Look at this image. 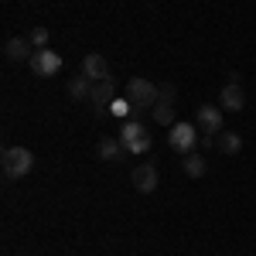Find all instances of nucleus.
Segmentation results:
<instances>
[{
	"instance_id": "nucleus-1",
	"label": "nucleus",
	"mask_w": 256,
	"mask_h": 256,
	"mask_svg": "<svg viewBox=\"0 0 256 256\" xmlns=\"http://www.w3.org/2000/svg\"><path fill=\"white\" fill-rule=\"evenodd\" d=\"M0 168H4V174L7 178H24L31 174V168H34V154L28 150V147H7L4 150V158H0Z\"/></svg>"
},
{
	"instance_id": "nucleus-2",
	"label": "nucleus",
	"mask_w": 256,
	"mask_h": 256,
	"mask_svg": "<svg viewBox=\"0 0 256 256\" xmlns=\"http://www.w3.org/2000/svg\"><path fill=\"white\" fill-rule=\"evenodd\" d=\"M116 137L130 154H147V150H150V134L144 130L140 120H123V126H120Z\"/></svg>"
},
{
	"instance_id": "nucleus-3",
	"label": "nucleus",
	"mask_w": 256,
	"mask_h": 256,
	"mask_svg": "<svg viewBox=\"0 0 256 256\" xmlns=\"http://www.w3.org/2000/svg\"><path fill=\"white\" fill-rule=\"evenodd\" d=\"M126 99L137 110H154L158 106V86L150 79H144V76H137V79H130V86H126Z\"/></svg>"
},
{
	"instance_id": "nucleus-4",
	"label": "nucleus",
	"mask_w": 256,
	"mask_h": 256,
	"mask_svg": "<svg viewBox=\"0 0 256 256\" xmlns=\"http://www.w3.org/2000/svg\"><path fill=\"white\" fill-rule=\"evenodd\" d=\"M168 144L174 147L181 158L192 154L198 147V126L195 123H174V126H168Z\"/></svg>"
},
{
	"instance_id": "nucleus-5",
	"label": "nucleus",
	"mask_w": 256,
	"mask_h": 256,
	"mask_svg": "<svg viewBox=\"0 0 256 256\" xmlns=\"http://www.w3.org/2000/svg\"><path fill=\"white\" fill-rule=\"evenodd\" d=\"M28 65H31L34 76H55V72L62 68V58L52 52V48H34V55L28 58Z\"/></svg>"
},
{
	"instance_id": "nucleus-6",
	"label": "nucleus",
	"mask_w": 256,
	"mask_h": 256,
	"mask_svg": "<svg viewBox=\"0 0 256 256\" xmlns=\"http://www.w3.org/2000/svg\"><path fill=\"white\" fill-rule=\"evenodd\" d=\"M195 126L198 130H205V134H222L226 126H222V110L218 106H212V102H205V106H198V113H195Z\"/></svg>"
},
{
	"instance_id": "nucleus-7",
	"label": "nucleus",
	"mask_w": 256,
	"mask_h": 256,
	"mask_svg": "<svg viewBox=\"0 0 256 256\" xmlns=\"http://www.w3.org/2000/svg\"><path fill=\"white\" fill-rule=\"evenodd\" d=\"M130 181H134V188H137L140 195H150V192H158V168H154L150 160H144V164L134 168Z\"/></svg>"
},
{
	"instance_id": "nucleus-8",
	"label": "nucleus",
	"mask_w": 256,
	"mask_h": 256,
	"mask_svg": "<svg viewBox=\"0 0 256 256\" xmlns=\"http://www.w3.org/2000/svg\"><path fill=\"white\" fill-rule=\"evenodd\" d=\"M116 96V82L113 79H102V82H92V92H89V102H92V110L96 113H106L110 110V102Z\"/></svg>"
},
{
	"instance_id": "nucleus-9",
	"label": "nucleus",
	"mask_w": 256,
	"mask_h": 256,
	"mask_svg": "<svg viewBox=\"0 0 256 256\" xmlns=\"http://www.w3.org/2000/svg\"><path fill=\"white\" fill-rule=\"evenodd\" d=\"M218 102H222V110H229V113H239V110L246 106V92H242V86H239V82H229V86H222V92H218Z\"/></svg>"
},
{
	"instance_id": "nucleus-10",
	"label": "nucleus",
	"mask_w": 256,
	"mask_h": 256,
	"mask_svg": "<svg viewBox=\"0 0 256 256\" xmlns=\"http://www.w3.org/2000/svg\"><path fill=\"white\" fill-rule=\"evenodd\" d=\"M82 76H86L89 82H102V79H110V65H106L102 55L92 52V55H86V58H82Z\"/></svg>"
},
{
	"instance_id": "nucleus-11",
	"label": "nucleus",
	"mask_w": 256,
	"mask_h": 256,
	"mask_svg": "<svg viewBox=\"0 0 256 256\" xmlns=\"http://www.w3.org/2000/svg\"><path fill=\"white\" fill-rule=\"evenodd\" d=\"M96 158H102V160H123V158H130V150L120 144V137H102L96 144Z\"/></svg>"
},
{
	"instance_id": "nucleus-12",
	"label": "nucleus",
	"mask_w": 256,
	"mask_h": 256,
	"mask_svg": "<svg viewBox=\"0 0 256 256\" xmlns=\"http://www.w3.org/2000/svg\"><path fill=\"white\" fill-rule=\"evenodd\" d=\"M31 48H34V44H31L28 38H7V41H4V58H7V62H24V58L34 55Z\"/></svg>"
},
{
	"instance_id": "nucleus-13",
	"label": "nucleus",
	"mask_w": 256,
	"mask_h": 256,
	"mask_svg": "<svg viewBox=\"0 0 256 256\" xmlns=\"http://www.w3.org/2000/svg\"><path fill=\"white\" fill-rule=\"evenodd\" d=\"M181 168H184V174H188V178H205V171H208V160L192 150V154H184V158H181Z\"/></svg>"
},
{
	"instance_id": "nucleus-14",
	"label": "nucleus",
	"mask_w": 256,
	"mask_h": 256,
	"mask_svg": "<svg viewBox=\"0 0 256 256\" xmlns=\"http://www.w3.org/2000/svg\"><path fill=\"white\" fill-rule=\"evenodd\" d=\"M216 147L222 154H239L242 150V137L232 134V130H222V134H216Z\"/></svg>"
},
{
	"instance_id": "nucleus-15",
	"label": "nucleus",
	"mask_w": 256,
	"mask_h": 256,
	"mask_svg": "<svg viewBox=\"0 0 256 256\" xmlns=\"http://www.w3.org/2000/svg\"><path fill=\"white\" fill-rule=\"evenodd\" d=\"M89 92H92V82L86 79V76H76V79H68V96L76 99V102H82V99H89Z\"/></svg>"
},
{
	"instance_id": "nucleus-16",
	"label": "nucleus",
	"mask_w": 256,
	"mask_h": 256,
	"mask_svg": "<svg viewBox=\"0 0 256 256\" xmlns=\"http://www.w3.org/2000/svg\"><path fill=\"white\" fill-rule=\"evenodd\" d=\"M150 113H154V123H158V126H174L178 123L174 120V102H158Z\"/></svg>"
},
{
	"instance_id": "nucleus-17",
	"label": "nucleus",
	"mask_w": 256,
	"mask_h": 256,
	"mask_svg": "<svg viewBox=\"0 0 256 256\" xmlns=\"http://www.w3.org/2000/svg\"><path fill=\"white\" fill-rule=\"evenodd\" d=\"M28 41H31L34 48H48V28H31Z\"/></svg>"
},
{
	"instance_id": "nucleus-18",
	"label": "nucleus",
	"mask_w": 256,
	"mask_h": 256,
	"mask_svg": "<svg viewBox=\"0 0 256 256\" xmlns=\"http://www.w3.org/2000/svg\"><path fill=\"white\" fill-rule=\"evenodd\" d=\"M174 86H171V82H160L158 86V102H174Z\"/></svg>"
}]
</instances>
